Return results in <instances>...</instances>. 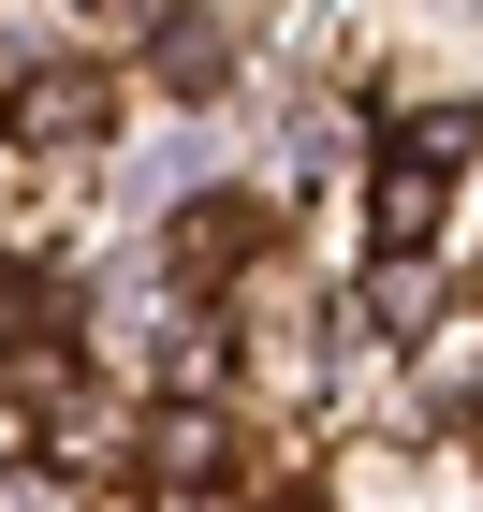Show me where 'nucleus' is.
I'll return each mask as SVG.
<instances>
[{
  "instance_id": "f257e3e1",
  "label": "nucleus",
  "mask_w": 483,
  "mask_h": 512,
  "mask_svg": "<svg viewBox=\"0 0 483 512\" xmlns=\"http://www.w3.org/2000/svg\"><path fill=\"white\" fill-rule=\"evenodd\" d=\"M15 147H88V132L118 118V74H88V59H59V74H15Z\"/></svg>"
},
{
  "instance_id": "f03ea898",
  "label": "nucleus",
  "mask_w": 483,
  "mask_h": 512,
  "mask_svg": "<svg viewBox=\"0 0 483 512\" xmlns=\"http://www.w3.org/2000/svg\"><path fill=\"white\" fill-rule=\"evenodd\" d=\"M440 235V161H381V176H366V249H381V264H410V249Z\"/></svg>"
},
{
  "instance_id": "7ed1b4c3",
  "label": "nucleus",
  "mask_w": 483,
  "mask_h": 512,
  "mask_svg": "<svg viewBox=\"0 0 483 512\" xmlns=\"http://www.w3.org/2000/svg\"><path fill=\"white\" fill-rule=\"evenodd\" d=\"M44 337H59V278H44V264H0V366L44 352Z\"/></svg>"
},
{
  "instance_id": "20e7f679",
  "label": "nucleus",
  "mask_w": 483,
  "mask_h": 512,
  "mask_svg": "<svg viewBox=\"0 0 483 512\" xmlns=\"http://www.w3.org/2000/svg\"><path fill=\"white\" fill-rule=\"evenodd\" d=\"M352 337H425V278H410V264H381V278L352 293Z\"/></svg>"
},
{
  "instance_id": "39448f33",
  "label": "nucleus",
  "mask_w": 483,
  "mask_h": 512,
  "mask_svg": "<svg viewBox=\"0 0 483 512\" xmlns=\"http://www.w3.org/2000/svg\"><path fill=\"white\" fill-rule=\"evenodd\" d=\"M396 147H410V161H440V176H454V161H483V103H425V118H410Z\"/></svg>"
},
{
  "instance_id": "423d86ee",
  "label": "nucleus",
  "mask_w": 483,
  "mask_h": 512,
  "mask_svg": "<svg viewBox=\"0 0 483 512\" xmlns=\"http://www.w3.org/2000/svg\"><path fill=\"white\" fill-rule=\"evenodd\" d=\"M483 366V322H425V395H454Z\"/></svg>"
},
{
  "instance_id": "0eeeda50",
  "label": "nucleus",
  "mask_w": 483,
  "mask_h": 512,
  "mask_svg": "<svg viewBox=\"0 0 483 512\" xmlns=\"http://www.w3.org/2000/svg\"><path fill=\"white\" fill-rule=\"evenodd\" d=\"M0 512H88V498H74L59 469H0Z\"/></svg>"
}]
</instances>
